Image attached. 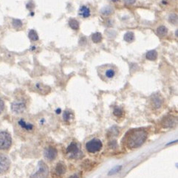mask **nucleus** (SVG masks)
Masks as SVG:
<instances>
[{
    "instance_id": "obj_30",
    "label": "nucleus",
    "mask_w": 178,
    "mask_h": 178,
    "mask_svg": "<svg viewBox=\"0 0 178 178\" xmlns=\"http://www.w3.org/2000/svg\"><path fill=\"white\" fill-rule=\"evenodd\" d=\"M112 2H118V0H112Z\"/></svg>"
},
{
    "instance_id": "obj_24",
    "label": "nucleus",
    "mask_w": 178,
    "mask_h": 178,
    "mask_svg": "<svg viewBox=\"0 0 178 178\" xmlns=\"http://www.w3.org/2000/svg\"><path fill=\"white\" fill-rule=\"evenodd\" d=\"M28 37L30 38L31 41H37L38 39H39V36H38L37 33L34 31V30H31V31H30L29 33H28Z\"/></svg>"
},
{
    "instance_id": "obj_7",
    "label": "nucleus",
    "mask_w": 178,
    "mask_h": 178,
    "mask_svg": "<svg viewBox=\"0 0 178 178\" xmlns=\"http://www.w3.org/2000/svg\"><path fill=\"white\" fill-rule=\"evenodd\" d=\"M26 109L25 102L23 100L15 101L11 104V110L16 114H21L24 112Z\"/></svg>"
},
{
    "instance_id": "obj_2",
    "label": "nucleus",
    "mask_w": 178,
    "mask_h": 178,
    "mask_svg": "<svg viewBox=\"0 0 178 178\" xmlns=\"http://www.w3.org/2000/svg\"><path fill=\"white\" fill-rule=\"evenodd\" d=\"M117 67L112 65H104L99 67L98 69V73L100 78L104 82L112 81L117 74Z\"/></svg>"
},
{
    "instance_id": "obj_20",
    "label": "nucleus",
    "mask_w": 178,
    "mask_h": 178,
    "mask_svg": "<svg viewBox=\"0 0 178 178\" xmlns=\"http://www.w3.org/2000/svg\"><path fill=\"white\" fill-rule=\"evenodd\" d=\"M63 118L65 121H70V120L74 118V115L70 110H66L64 112V114H63Z\"/></svg>"
},
{
    "instance_id": "obj_1",
    "label": "nucleus",
    "mask_w": 178,
    "mask_h": 178,
    "mask_svg": "<svg viewBox=\"0 0 178 178\" xmlns=\"http://www.w3.org/2000/svg\"><path fill=\"white\" fill-rule=\"evenodd\" d=\"M147 137L148 134L145 130L141 129H132L126 135V145L130 149H137L144 143Z\"/></svg>"
},
{
    "instance_id": "obj_15",
    "label": "nucleus",
    "mask_w": 178,
    "mask_h": 178,
    "mask_svg": "<svg viewBox=\"0 0 178 178\" xmlns=\"http://www.w3.org/2000/svg\"><path fill=\"white\" fill-rule=\"evenodd\" d=\"M19 124L22 129H25L26 131H32L33 129V124H30V123H27L23 119H21L19 121Z\"/></svg>"
},
{
    "instance_id": "obj_5",
    "label": "nucleus",
    "mask_w": 178,
    "mask_h": 178,
    "mask_svg": "<svg viewBox=\"0 0 178 178\" xmlns=\"http://www.w3.org/2000/svg\"><path fill=\"white\" fill-rule=\"evenodd\" d=\"M102 146H103V144H102L101 141L97 138L90 140L86 143V149L87 152L90 153L98 152L102 149Z\"/></svg>"
},
{
    "instance_id": "obj_27",
    "label": "nucleus",
    "mask_w": 178,
    "mask_h": 178,
    "mask_svg": "<svg viewBox=\"0 0 178 178\" xmlns=\"http://www.w3.org/2000/svg\"><path fill=\"white\" fill-rule=\"evenodd\" d=\"M136 0H124V2L127 5H133L135 2Z\"/></svg>"
},
{
    "instance_id": "obj_16",
    "label": "nucleus",
    "mask_w": 178,
    "mask_h": 178,
    "mask_svg": "<svg viewBox=\"0 0 178 178\" xmlns=\"http://www.w3.org/2000/svg\"><path fill=\"white\" fill-rule=\"evenodd\" d=\"M114 13V9L112 8L109 5H107L104 6V7H102L101 10V14L104 16H108L112 15Z\"/></svg>"
},
{
    "instance_id": "obj_31",
    "label": "nucleus",
    "mask_w": 178,
    "mask_h": 178,
    "mask_svg": "<svg viewBox=\"0 0 178 178\" xmlns=\"http://www.w3.org/2000/svg\"><path fill=\"white\" fill-rule=\"evenodd\" d=\"M175 34H176V36H177V30L176 32H175Z\"/></svg>"
},
{
    "instance_id": "obj_9",
    "label": "nucleus",
    "mask_w": 178,
    "mask_h": 178,
    "mask_svg": "<svg viewBox=\"0 0 178 178\" xmlns=\"http://www.w3.org/2000/svg\"><path fill=\"white\" fill-rule=\"evenodd\" d=\"M10 166V159L5 154H0V174L5 173L9 169Z\"/></svg>"
},
{
    "instance_id": "obj_10",
    "label": "nucleus",
    "mask_w": 178,
    "mask_h": 178,
    "mask_svg": "<svg viewBox=\"0 0 178 178\" xmlns=\"http://www.w3.org/2000/svg\"><path fill=\"white\" fill-rule=\"evenodd\" d=\"M176 118L173 117V116H167V117L164 118L161 124L164 128H170L174 126L176 124Z\"/></svg>"
},
{
    "instance_id": "obj_12",
    "label": "nucleus",
    "mask_w": 178,
    "mask_h": 178,
    "mask_svg": "<svg viewBox=\"0 0 178 178\" xmlns=\"http://www.w3.org/2000/svg\"><path fill=\"white\" fill-rule=\"evenodd\" d=\"M35 90L41 95H46V94H48L49 92L50 89L49 87L43 84L38 83L35 84Z\"/></svg>"
},
{
    "instance_id": "obj_14",
    "label": "nucleus",
    "mask_w": 178,
    "mask_h": 178,
    "mask_svg": "<svg viewBox=\"0 0 178 178\" xmlns=\"http://www.w3.org/2000/svg\"><path fill=\"white\" fill-rule=\"evenodd\" d=\"M79 14L83 18H88L90 16V9L87 6L82 5L79 9Z\"/></svg>"
},
{
    "instance_id": "obj_6",
    "label": "nucleus",
    "mask_w": 178,
    "mask_h": 178,
    "mask_svg": "<svg viewBox=\"0 0 178 178\" xmlns=\"http://www.w3.org/2000/svg\"><path fill=\"white\" fill-rule=\"evenodd\" d=\"M67 154L70 158H76L80 154V149L76 142L70 143V144L67 148Z\"/></svg>"
},
{
    "instance_id": "obj_23",
    "label": "nucleus",
    "mask_w": 178,
    "mask_h": 178,
    "mask_svg": "<svg viewBox=\"0 0 178 178\" xmlns=\"http://www.w3.org/2000/svg\"><path fill=\"white\" fill-rule=\"evenodd\" d=\"M114 115L117 118H122L124 115V110L120 107H115L113 110Z\"/></svg>"
},
{
    "instance_id": "obj_28",
    "label": "nucleus",
    "mask_w": 178,
    "mask_h": 178,
    "mask_svg": "<svg viewBox=\"0 0 178 178\" xmlns=\"http://www.w3.org/2000/svg\"><path fill=\"white\" fill-rule=\"evenodd\" d=\"M4 109V103L2 101V100L0 99V114L2 113V111Z\"/></svg>"
},
{
    "instance_id": "obj_21",
    "label": "nucleus",
    "mask_w": 178,
    "mask_h": 178,
    "mask_svg": "<svg viewBox=\"0 0 178 178\" xmlns=\"http://www.w3.org/2000/svg\"><path fill=\"white\" fill-rule=\"evenodd\" d=\"M69 25L71 27L72 29L74 31H77L79 28V22L76 20V19H71L69 21Z\"/></svg>"
},
{
    "instance_id": "obj_13",
    "label": "nucleus",
    "mask_w": 178,
    "mask_h": 178,
    "mask_svg": "<svg viewBox=\"0 0 178 178\" xmlns=\"http://www.w3.org/2000/svg\"><path fill=\"white\" fill-rule=\"evenodd\" d=\"M66 170V166L62 163H57V165H56V168H55V171H56V175H58V176H61V175H63L64 174H65Z\"/></svg>"
},
{
    "instance_id": "obj_18",
    "label": "nucleus",
    "mask_w": 178,
    "mask_h": 178,
    "mask_svg": "<svg viewBox=\"0 0 178 178\" xmlns=\"http://www.w3.org/2000/svg\"><path fill=\"white\" fill-rule=\"evenodd\" d=\"M157 34L160 37H165L168 34V29L163 25L160 26L157 29Z\"/></svg>"
},
{
    "instance_id": "obj_11",
    "label": "nucleus",
    "mask_w": 178,
    "mask_h": 178,
    "mask_svg": "<svg viewBox=\"0 0 178 178\" xmlns=\"http://www.w3.org/2000/svg\"><path fill=\"white\" fill-rule=\"evenodd\" d=\"M163 104V99L160 95H154L151 99V105L154 109H158Z\"/></svg>"
},
{
    "instance_id": "obj_3",
    "label": "nucleus",
    "mask_w": 178,
    "mask_h": 178,
    "mask_svg": "<svg viewBox=\"0 0 178 178\" xmlns=\"http://www.w3.org/2000/svg\"><path fill=\"white\" fill-rule=\"evenodd\" d=\"M49 174V168L44 162L40 161L38 165L37 171L31 175V178H47Z\"/></svg>"
},
{
    "instance_id": "obj_25",
    "label": "nucleus",
    "mask_w": 178,
    "mask_h": 178,
    "mask_svg": "<svg viewBox=\"0 0 178 178\" xmlns=\"http://www.w3.org/2000/svg\"><path fill=\"white\" fill-rule=\"evenodd\" d=\"M12 24H13V26H14L15 28H19V27H21L22 26V21L19 20V19H13V22H12Z\"/></svg>"
},
{
    "instance_id": "obj_17",
    "label": "nucleus",
    "mask_w": 178,
    "mask_h": 178,
    "mask_svg": "<svg viewBox=\"0 0 178 178\" xmlns=\"http://www.w3.org/2000/svg\"><path fill=\"white\" fill-rule=\"evenodd\" d=\"M146 57L149 61H155L158 58V53L156 50H149L146 53Z\"/></svg>"
},
{
    "instance_id": "obj_29",
    "label": "nucleus",
    "mask_w": 178,
    "mask_h": 178,
    "mask_svg": "<svg viewBox=\"0 0 178 178\" xmlns=\"http://www.w3.org/2000/svg\"><path fill=\"white\" fill-rule=\"evenodd\" d=\"M70 178H78V177L76 175H73V176L70 177Z\"/></svg>"
},
{
    "instance_id": "obj_4",
    "label": "nucleus",
    "mask_w": 178,
    "mask_h": 178,
    "mask_svg": "<svg viewBox=\"0 0 178 178\" xmlns=\"http://www.w3.org/2000/svg\"><path fill=\"white\" fill-rule=\"evenodd\" d=\"M12 143V138L7 132H0V149H8Z\"/></svg>"
},
{
    "instance_id": "obj_19",
    "label": "nucleus",
    "mask_w": 178,
    "mask_h": 178,
    "mask_svg": "<svg viewBox=\"0 0 178 178\" xmlns=\"http://www.w3.org/2000/svg\"><path fill=\"white\" fill-rule=\"evenodd\" d=\"M124 39L126 42L131 43L133 41L135 40V34L134 33L132 32V31H129V32L126 33L124 34Z\"/></svg>"
},
{
    "instance_id": "obj_26",
    "label": "nucleus",
    "mask_w": 178,
    "mask_h": 178,
    "mask_svg": "<svg viewBox=\"0 0 178 178\" xmlns=\"http://www.w3.org/2000/svg\"><path fill=\"white\" fill-rule=\"evenodd\" d=\"M169 22H171V23L174 24H177V16H176L175 14H171V15H170Z\"/></svg>"
},
{
    "instance_id": "obj_8",
    "label": "nucleus",
    "mask_w": 178,
    "mask_h": 178,
    "mask_svg": "<svg viewBox=\"0 0 178 178\" xmlns=\"http://www.w3.org/2000/svg\"><path fill=\"white\" fill-rule=\"evenodd\" d=\"M57 154H58V151H57L56 148H55L54 146H50L44 149V158H45V159L49 160V161H52V160L56 159V158L57 157Z\"/></svg>"
},
{
    "instance_id": "obj_22",
    "label": "nucleus",
    "mask_w": 178,
    "mask_h": 178,
    "mask_svg": "<svg viewBox=\"0 0 178 178\" xmlns=\"http://www.w3.org/2000/svg\"><path fill=\"white\" fill-rule=\"evenodd\" d=\"M92 40L94 43H99L102 40V35L101 33H95L92 36Z\"/></svg>"
}]
</instances>
